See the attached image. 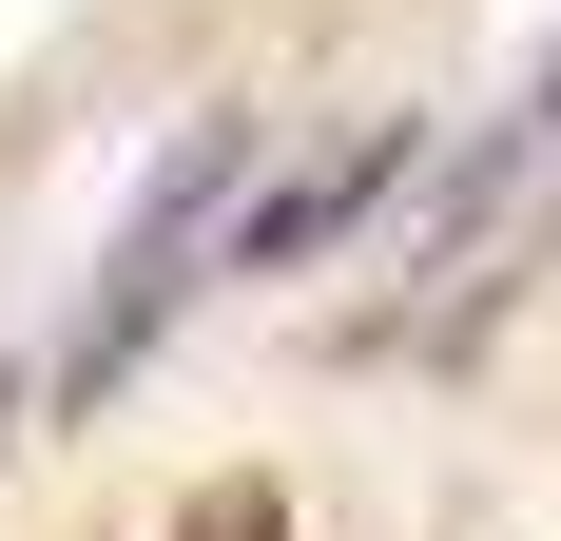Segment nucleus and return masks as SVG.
<instances>
[{
    "instance_id": "1",
    "label": "nucleus",
    "mask_w": 561,
    "mask_h": 541,
    "mask_svg": "<svg viewBox=\"0 0 561 541\" xmlns=\"http://www.w3.org/2000/svg\"><path fill=\"white\" fill-rule=\"evenodd\" d=\"M252 136H272V116H194V136L156 156V194H136L116 270L78 290V348H58V406H98V387H116V368H136V348L174 329V290H194V252H214V214H232V174H252Z\"/></svg>"
},
{
    "instance_id": "2",
    "label": "nucleus",
    "mask_w": 561,
    "mask_h": 541,
    "mask_svg": "<svg viewBox=\"0 0 561 541\" xmlns=\"http://www.w3.org/2000/svg\"><path fill=\"white\" fill-rule=\"evenodd\" d=\"M388 174H407V116H368V136H348V156H310V174H290V194H272V214L232 232V270H290V252H330V232L368 214V194H388Z\"/></svg>"
},
{
    "instance_id": "3",
    "label": "nucleus",
    "mask_w": 561,
    "mask_h": 541,
    "mask_svg": "<svg viewBox=\"0 0 561 541\" xmlns=\"http://www.w3.org/2000/svg\"><path fill=\"white\" fill-rule=\"evenodd\" d=\"M504 136H523V174H542V214H561V58H542V97H523Z\"/></svg>"
}]
</instances>
